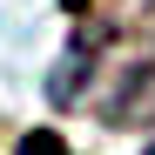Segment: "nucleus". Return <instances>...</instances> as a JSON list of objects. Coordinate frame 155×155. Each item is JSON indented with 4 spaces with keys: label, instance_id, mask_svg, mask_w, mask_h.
I'll list each match as a JSON object with an SVG mask.
<instances>
[{
    "label": "nucleus",
    "instance_id": "f257e3e1",
    "mask_svg": "<svg viewBox=\"0 0 155 155\" xmlns=\"http://www.w3.org/2000/svg\"><path fill=\"white\" fill-rule=\"evenodd\" d=\"M108 115L115 128H155V41H148V54H135L128 61V74H121V88L108 94Z\"/></svg>",
    "mask_w": 155,
    "mask_h": 155
}]
</instances>
